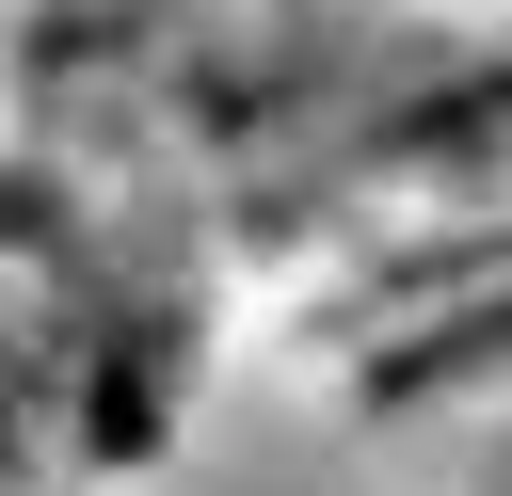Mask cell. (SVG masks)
Listing matches in <instances>:
<instances>
[{
  "label": "cell",
  "instance_id": "cell-1",
  "mask_svg": "<svg viewBox=\"0 0 512 496\" xmlns=\"http://www.w3.org/2000/svg\"><path fill=\"white\" fill-rule=\"evenodd\" d=\"M336 384H352V416H448V400L480 416V400H512V288H464V304L336 352Z\"/></svg>",
  "mask_w": 512,
  "mask_h": 496
},
{
  "label": "cell",
  "instance_id": "cell-2",
  "mask_svg": "<svg viewBox=\"0 0 512 496\" xmlns=\"http://www.w3.org/2000/svg\"><path fill=\"white\" fill-rule=\"evenodd\" d=\"M480 496H512V448H496V464H480Z\"/></svg>",
  "mask_w": 512,
  "mask_h": 496
}]
</instances>
